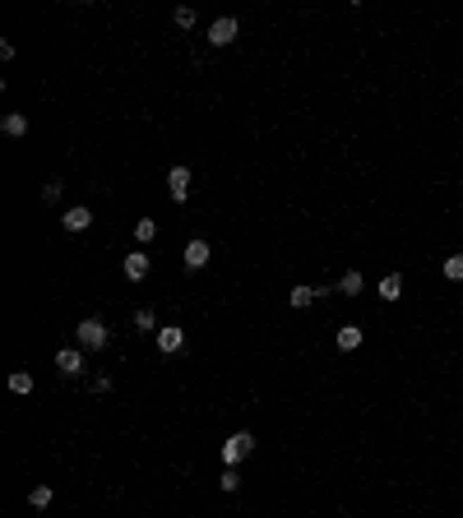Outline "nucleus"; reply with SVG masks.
Returning a JSON list of instances; mask_svg holds the SVG:
<instances>
[{"label":"nucleus","instance_id":"obj_1","mask_svg":"<svg viewBox=\"0 0 463 518\" xmlns=\"http://www.w3.org/2000/svg\"><path fill=\"white\" fill-rule=\"evenodd\" d=\"M75 338H79V347H84V352H102V347H107L111 342V329L102 320H84L75 329Z\"/></svg>","mask_w":463,"mask_h":518},{"label":"nucleus","instance_id":"obj_2","mask_svg":"<svg viewBox=\"0 0 463 518\" xmlns=\"http://www.w3.org/2000/svg\"><path fill=\"white\" fill-rule=\"evenodd\" d=\"M250 453H255V435H250V430H236V435H231V440L222 444V463L236 467V463H246Z\"/></svg>","mask_w":463,"mask_h":518},{"label":"nucleus","instance_id":"obj_3","mask_svg":"<svg viewBox=\"0 0 463 518\" xmlns=\"http://www.w3.org/2000/svg\"><path fill=\"white\" fill-rule=\"evenodd\" d=\"M167 195H172V204H186V195H190V167L186 162H177L167 171Z\"/></svg>","mask_w":463,"mask_h":518},{"label":"nucleus","instance_id":"obj_4","mask_svg":"<svg viewBox=\"0 0 463 518\" xmlns=\"http://www.w3.org/2000/svg\"><path fill=\"white\" fill-rule=\"evenodd\" d=\"M209 259H213V245H209V241H204V236H195V241H190V245H186V254H181V264H186V268H190V273H199V268L209 264Z\"/></svg>","mask_w":463,"mask_h":518},{"label":"nucleus","instance_id":"obj_5","mask_svg":"<svg viewBox=\"0 0 463 518\" xmlns=\"http://www.w3.org/2000/svg\"><path fill=\"white\" fill-rule=\"evenodd\" d=\"M236 33H241V23L231 19V14H222V19H213L209 42H213V46H231V42H236Z\"/></svg>","mask_w":463,"mask_h":518},{"label":"nucleus","instance_id":"obj_6","mask_svg":"<svg viewBox=\"0 0 463 518\" xmlns=\"http://www.w3.org/2000/svg\"><path fill=\"white\" fill-rule=\"evenodd\" d=\"M56 370H61V375H84V352H79V347H61V352H56Z\"/></svg>","mask_w":463,"mask_h":518},{"label":"nucleus","instance_id":"obj_7","mask_svg":"<svg viewBox=\"0 0 463 518\" xmlns=\"http://www.w3.org/2000/svg\"><path fill=\"white\" fill-rule=\"evenodd\" d=\"M125 278H130V283H144V278H148V268H153V264H148V254H144V250H130V254H125Z\"/></svg>","mask_w":463,"mask_h":518},{"label":"nucleus","instance_id":"obj_8","mask_svg":"<svg viewBox=\"0 0 463 518\" xmlns=\"http://www.w3.org/2000/svg\"><path fill=\"white\" fill-rule=\"evenodd\" d=\"M186 347V329H177V324H167V329H158V352H181Z\"/></svg>","mask_w":463,"mask_h":518},{"label":"nucleus","instance_id":"obj_9","mask_svg":"<svg viewBox=\"0 0 463 518\" xmlns=\"http://www.w3.org/2000/svg\"><path fill=\"white\" fill-rule=\"evenodd\" d=\"M89 222H93V213L79 204V209H65V218H61V227H65L70 236H79V232H89Z\"/></svg>","mask_w":463,"mask_h":518},{"label":"nucleus","instance_id":"obj_10","mask_svg":"<svg viewBox=\"0 0 463 518\" xmlns=\"http://www.w3.org/2000/svg\"><path fill=\"white\" fill-rule=\"evenodd\" d=\"M315 297H324L320 287H306V283H301V287H292V292H287V306H292V310H306Z\"/></svg>","mask_w":463,"mask_h":518},{"label":"nucleus","instance_id":"obj_11","mask_svg":"<svg viewBox=\"0 0 463 518\" xmlns=\"http://www.w3.org/2000/svg\"><path fill=\"white\" fill-rule=\"evenodd\" d=\"M0 130L10 134V139H23V134H28V116H23V111H10V116L0 121Z\"/></svg>","mask_w":463,"mask_h":518},{"label":"nucleus","instance_id":"obj_12","mask_svg":"<svg viewBox=\"0 0 463 518\" xmlns=\"http://www.w3.org/2000/svg\"><path fill=\"white\" fill-rule=\"evenodd\" d=\"M338 347H343V352H357V347H362V329H357V324H343V329H338Z\"/></svg>","mask_w":463,"mask_h":518},{"label":"nucleus","instance_id":"obj_13","mask_svg":"<svg viewBox=\"0 0 463 518\" xmlns=\"http://www.w3.org/2000/svg\"><path fill=\"white\" fill-rule=\"evenodd\" d=\"M362 287H366V278L357 273V268H353V273H343V278H338V292H343V297H362Z\"/></svg>","mask_w":463,"mask_h":518},{"label":"nucleus","instance_id":"obj_14","mask_svg":"<svg viewBox=\"0 0 463 518\" xmlns=\"http://www.w3.org/2000/svg\"><path fill=\"white\" fill-rule=\"evenodd\" d=\"M380 297H385V301H398V297H403V278H398V273L380 278Z\"/></svg>","mask_w":463,"mask_h":518},{"label":"nucleus","instance_id":"obj_15","mask_svg":"<svg viewBox=\"0 0 463 518\" xmlns=\"http://www.w3.org/2000/svg\"><path fill=\"white\" fill-rule=\"evenodd\" d=\"M134 329H139V333H158V315L148 306H139V310H134Z\"/></svg>","mask_w":463,"mask_h":518},{"label":"nucleus","instance_id":"obj_16","mask_svg":"<svg viewBox=\"0 0 463 518\" xmlns=\"http://www.w3.org/2000/svg\"><path fill=\"white\" fill-rule=\"evenodd\" d=\"M153 236H158V222L153 218H139V222H134V241H139V245H148Z\"/></svg>","mask_w":463,"mask_h":518},{"label":"nucleus","instance_id":"obj_17","mask_svg":"<svg viewBox=\"0 0 463 518\" xmlns=\"http://www.w3.org/2000/svg\"><path fill=\"white\" fill-rule=\"evenodd\" d=\"M10 389H14V394H33V375H28V370H14Z\"/></svg>","mask_w":463,"mask_h":518},{"label":"nucleus","instance_id":"obj_18","mask_svg":"<svg viewBox=\"0 0 463 518\" xmlns=\"http://www.w3.org/2000/svg\"><path fill=\"white\" fill-rule=\"evenodd\" d=\"M28 505L46 509V505H51V486H33V491H28Z\"/></svg>","mask_w":463,"mask_h":518},{"label":"nucleus","instance_id":"obj_19","mask_svg":"<svg viewBox=\"0 0 463 518\" xmlns=\"http://www.w3.org/2000/svg\"><path fill=\"white\" fill-rule=\"evenodd\" d=\"M445 278H450V283H463V254H450V259H445Z\"/></svg>","mask_w":463,"mask_h":518},{"label":"nucleus","instance_id":"obj_20","mask_svg":"<svg viewBox=\"0 0 463 518\" xmlns=\"http://www.w3.org/2000/svg\"><path fill=\"white\" fill-rule=\"evenodd\" d=\"M218 486H222V491H227V496H231V491H236V486H241V477H236V467H227V472L218 477Z\"/></svg>","mask_w":463,"mask_h":518},{"label":"nucleus","instance_id":"obj_21","mask_svg":"<svg viewBox=\"0 0 463 518\" xmlns=\"http://www.w3.org/2000/svg\"><path fill=\"white\" fill-rule=\"evenodd\" d=\"M177 28H195V10H190V5L177 10Z\"/></svg>","mask_w":463,"mask_h":518},{"label":"nucleus","instance_id":"obj_22","mask_svg":"<svg viewBox=\"0 0 463 518\" xmlns=\"http://www.w3.org/2000/svg\"><path fill=\"white\" fill-rule=\"evenodd\" d=\"M42 199H46V204H56V199H61V181H46V186H42Z\"/></svg>","mask_w":463,"mask_h":518},{"label":"nucleus","instance_id":"obj_23","mask_svg":"<svg viewBox=\"0 0 463 518\" xmlns=\"http://www.w3.org/2000/svg\"><path fill=\"white\" fill-rule=\"evenodd\" d=\"M93 394H111V375H93Z\"/></svg>","mask_w":463,"mask_h":518}]
</instances>
